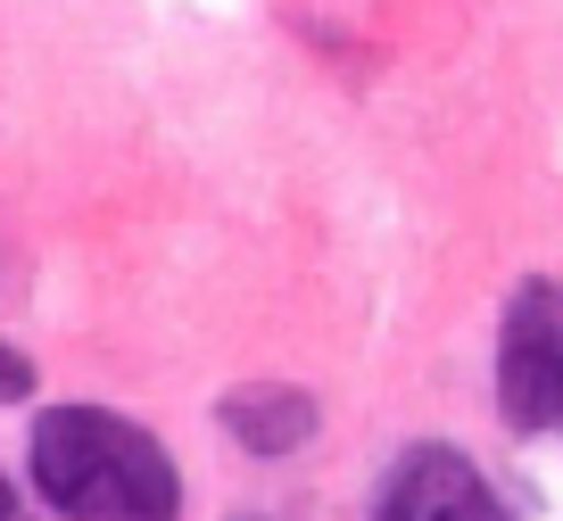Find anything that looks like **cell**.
I'll return each instance as SVG.
<instances>
[{"mask_svg": "<svg viewBox=\"0 0 563 521\" xmlns=\"http://www.w3.org/2000/svg\"><path fill=\"white\" fill-rule=\"evenodd\" d=\"M34 497L58 521H183V472L141 422L108 406H42L25 439Z\"/></svg>", "mask_w": 563, "mask_h": 521, "instance_id": "obj_1", "label": "cell"}, {"mask_svg": "<svg viewBox=\"0 0 563 521\" xmlns=\"http://www.w3.org/2000/svg\"><path fill=\"white\" fill-rule=\"evenodd\" d=\"M216 422H224L249 455H299L307 439L323 431V406L307 398V389H290V381H241V389H224Z\"/></svg>", "mask_w": 563, "mask_h": 521, "instance_id": "obj_4", "label": "cell"}, {"mask_svg": "<svg viewBox=\"0 0 563 521\" xmlns=\"http://www.w3.org/2000/svg\"><path fill=\"white\" fill-rule=\"evenodd\" d=\"M373 521H514V513L489 497V480L473 472V455L422 439V447H406L398 464L382 472Z\"/></svg>", "mask_w": 563, "mask_h": 521, "instance_id": "obj_3", "label": "cell"}, {"mask_svg": "<svg viewBox=\"0 0 563 521\" xmlns=\"http://www.w3.org/2000/svg\"><path fill=\"white\" fill-rule=\"evenodd\" d=\"M18 398H34V356L0 340V406H18Z\"/></svg>", "mask_w": 563, "mask_h": 521, "instance_id": "obj_5", "label": "cell"}, {"mask_svg": "<svg viewBox=\"0 0 563 521\" xmlns=\"http://www.w3.org/2000/svg\"><path fill=\"white\" fill-rule=\"evenodd\" d=\"M497 414L506 431H563V290L522 281L497 323Z\"/></svg>", "mask_w": 563, "mask_h": 521, "instance_id": "obj_2", "label": "cell"}, {"mask_svg": "<svg viewBox=\"0 0 563 521\" xmlns=\"http://www.w3.org/2000/svg\"><path fill=\"white\" fill-rule=\"evenodd\" d=\"M232 521H257V513H232Z\"/></svg>", "mask_w": 563, "mask_h": 521, "instance_id": "obj_6", "label": "cell"}]
</instances>
